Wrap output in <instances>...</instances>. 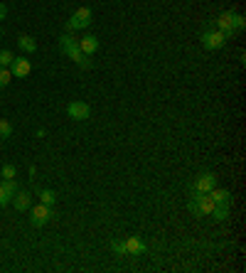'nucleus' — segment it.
<instances>
[{
	"mask_svg": "<svg viewBox=\"0 0 246 273\" xmlns=\"http://www.w3.org/2000/svg\"><path fill=\"white\" fill-rule=\"evenodd\" d=\"M0 185H3V190H5V195H8L10 200H13V195H15V192L20 190L18 180H15V177H3V182H0Z\"/></svg>",
	"mask_w": 246,
	"mask_h": 273,
	"instance_id": "15",
	"label": "nucleus"
},
{
	"mask_svg": "<svg viewBox=\"0 0 246 273\" xmlns=\"http://www.w3.org/2000/svg\"><path fill=\"white\" fill-rule=\"evenodd\" d=\"M189 204H187V209L194 214V217H209L212 214V209H214V200L209 197V192L207 195H202V192H189Z\"/></svg>",
	"mask_w": 246,
	"mask_h": 273,
	"instance_id": "3",
	"label": "nucleus"
},
{
	"mask_svg": "<svg viewBox=\"0 0 246 273\" xmlns=\"http://www.w3.org/2000/svg\"><path fill=\"white\" fill-rule=\"evenodd\" d=\"M18 44L22 52H27V55H32V52H37V42H35V37L30 35H20L18 37Z\"/></svg>",
	"mask_w": 246,
	"mask_h": 273,
	"instance_id": "13",
	"label": "nucleus"
},
{
	"mask_svg": "<svg viewBox=\"0 0 246 273\" xmlns=\"http://www.w3.org/2000/svg\"><path fill=\"white\" fill-rule=\"evenodd\" d=\"M8 69L13 72V79H25L27 74L32 72V64H30V59H27V57H15V59H13V64H10Z\"/></svg>",
	"mask_w": 246,
	"mask_h": 273,
	"instance_id": "9",
	"label": "nucleus"
},
{
	"mask_svg": "<svg viewBox=\"0 0 246 273\" xmlns=\"http://www.w3.org/2000/svg\"><path fill=\"white\" fill-rule=\"evenodd\" d=\"M229 207H231V204H214V209H212L209 217H214L217 221H224V219L229 217Z\"/></svg>",
	"mask_w": 246,
	"mask_h": 273,
	"instance_id": "17",
	"label": "nucleus"
},
{
	"mask_svg": "<svg viewBox=\"0 0 246 273\" xmlns=\"http://www.w3.org/2000/svg\"><path fill=\"white\" fill-rule=\"evenodd\" d=\"M10 204V197L5 195V190H3V185H0V207H8Z\"/></svg>",
	"mask_w": 246,
	"mask_h": 273,
	"instance_id": "23",
	"label": "nucleus"
},
{
	"mask_svg": "<svg viewBox=\"0 0 246 273\" xmlns=\"http://www.w3.org/2000/svg\"><path fill=\"white\" fill-rule=\"evenodd\" d=\"M126 254H128V256L148 254V244H145L140 237H128V239H126Z\"/></svg>",
	"mask_w": 246,
	"mask_h": 273,
	"instance_id": "10",
	"label": "nucleus"
},
{
	"mask_svg": "<svg viewBox=\"0 0 246 273\" xmlns=\"http://www.w3.org/2000/svg\"><path fill=\"white\" fill-rule=\"evenodd\" d=\"M59 47H62V52L69 57L74 64H79L81 69H91V67H94V62H91L89 57L79 50V44L74 42V37L69 35V32H64V35L59 37Z\"/></svg>",
	"mask_w": 246,
	"mask_h": 273,
	"instance_id": "2",
	"label": "nucleus"
},
{
	"mask_svg": "<svg viewBox=\"0 0 246 273\" xmlns=\"http://www.w3.org/2000/svg\"><path fill=\"white\" fill-rule=\"evenodd\" d=\"M13 204H15V209L18 212H27L30 207H32V195L30 192H25V190H18L15 195H13Z\"/></svg>",
	"mask_w": 246,
	"mask_h": 273,
	"instance_id": "11",
	"label": "nucleus"
},
{
	"mask_svg": "<svg viewBox=\"0 0 246 273\" xmlns=\"http://www.w3.org/2000/svg\"><path fill=\"white\" fill-rule=\"evenodd\" d=\"M67 113H69V118H74V121H86V118L91 116V106H89L86 101H72V104L67 106Z\"/></svg>",
	"mask_w": 246,
	"mask_h": 273,
	"instance_id": "8",
	"label": "nucleus"
},
{
	"mask_svg": "<svg viewBox=\"0 0 246 273\" xmlns=\"http://www.w3.org/2000/svg\"><path fill=\"white\" fill-rule=\"evenodd\" d=\"M5 15H8V10H5V5H0V20L5 18Z\"/></svg>",
	"mask_w": 246,
	"mask_h": 273,
	"instance_id": "24",
	"label": "nucleus"
},
{
	"mask_svg": "<svg viewBox=\"0 0 246 273\" xmlns=\"http://www.w3.org/2000/svg\"><path fill=\"white\" fill-rule=\"evenodd\" d=\"M0 141H3V138H0Z\"/></svg>",
	"mask_w": 246,
	"mask_h": 273,
	"instance_id": "26",
	"label": "nucleus"
},
{
	"mask_svg": "<svg viewBox=\"0 0 246 273\" xmlns=\"http://www.w3.org/2000/svg\"><path fill=\"white\" fill-rule=\"evenodd\" d=\"M91 22H94V13H91V8H79V10H74V15L69 18V22H67V32L84 30V27H89Z\"/></svg>",
	"mask_w": 246,
	"mask_h": 273,
	"instance_id": "4",
	"label": "nucleus"
},
{
	"mask_svg": "<svg viewBox=\"0 0 246 273\" xmlns=\"http://www.w3.org/2000/svg\"><path fill=\"white\" fill-rule=\"evenodd\" d=\"M202 47L209 50V52H217V50H222L224 44H227V37L224 32H219V30H214V27H205V32H202Z\"/></svg>",
	"mask_w": 246,
	"mask_h": 273,
	"instance_id": "5",
	"label": "nucleus"
},
{
	"mask_svg": "<svg viewBox=\"0 0 246 273\" xmlns=\"http://www.w3.org/2000/svg\"><path fill=\"white\" fill-rule=\"evenodd\" d=\"M76 44H79V50H81L84 55L91 57L96 50H99V37H96V35H84L79 42H76Z\"/></svg>",
	"mask_w": 246,
	"mask_h": 273,
	"instance_id": "12",
	"label": "nucleus"
},
{
	"mask_svg": "<svg viewBox=\"0 0 246 273\" xmlns=\"http://www.w3.org/2000/svg\"><path fill=\"white\" fill-rule=\"evenodd\" d=\"M0 177H18V170H15V165H3V170H0Z\"/></svg>",
	"mask_w": 246,
	"mask_h": 273,
	"instance_id": "22",
	"label": "nucleus"
},
{
	"mask_svg": "<svg viewBox=\"0 0 246 273\" xmlns=\"http://www.w3.org/2000/svg\"><path fill=\"white\" fill-rule=\"evenodd\" d=\"M27 212H30V224H32V226H37V229H39V226H44L50 219L55 217L52 207H47V204H42V202L35 204V207H30Z\"/></svg>",
	"mask_w": 246,
	"mask_h": 273,
	"instance_id": "7",
	"label": "nucleus"
},
{
	"mask_svg": "<svg viewBox=\"0 0 246 273\" xmlns=\"http://www.w3.org/2000/svg\"><path fill=\"white\" fill-rule=\"evenodd\" d=\"M111 249H114L118 256H128L126 254V241H123V239H114V241H111Z\"/></svg>",
	"mask_w": 246,
	"mask_h": 273,
	"instance_id": "19",
	"label": "nucleus"
},
{
	"mask_svg": "<svg viewBox=\"0 0 246 273\" xmlns=\"http://www.w3.org/2000/svg\"><path fill=\"white\" fill-rule=\"evenodd\" d=\"M0 37H3V30H0Z\"/></svg>",
	"mask_w": 246,
	"mask_h": 273,
	"instance_id": "25",
	"label": "nucleus"
},
{
	"mask_svg": "<svg viewBox=\"0 0 246 273\" xmlns=\"http://www.w3.org/2000/svg\"><path fill=\"white\" fill-rule=\"evenodd\" d=\"M214 187H217V175H214V172H200V175L192 180V185H189V192H202V195H207Z\"/></svg>",
	"mask_w": 246,
	"mask_h": 273,
	"instance_id": "6",
	"label": "nucleus"
},
{
	"mask_svg": "<svg viewBox=\"0 0 246 273\" xmlns=\"http://www.w3.org/2000/svg\"><path fill=\"white\" fill-rule=\"evenodd\" d=\"M244 25H246V22H244V18H241L239 13H231V10H227V13L217 15V18L212 20L207 27H214V30L224 32L227 39H231L236 32H241V30H244Z\"/></svg>",
	"mask_w": 246,
	"mask_h": 273,
	"instance_id": "1",
	"label": "nucleus"
},
{
	"mask_svg": "<svg viewBox=\"0 0 246 273\" xmlns=\"http://www.w3.org/2000/svg\"><path fill=\"white\" fill-rule=\"evenodd\" d=\"M37 197L42 204H47V207H55V202H57V192H52V190H39Z\"/></svg>",
	"mask_w": 246,
	"mask_h": 273,
	"instance_id": "16",
	"label": "nucleus"
},
{
	"mask_svg": "<svg viewBox=\"0 0 246 273\" xmlns=\"http://www.w3.org/2000/svg\"><path fill=\"white\" fill-rule=\"evenodd\" d=\"M209 197L214 200V204H231V192H229V190H219V187H214V190L209 192Z\"/></svg>",
	"mask_w": 246,
	"mask_h": 273,
	"instance_id": "14",
	"label": "nucleus"
},
{
	"mask_svg": "<svg viewBox=\"0 0 246 273\" xmlns=\"http://www.w3.org/2000/svg\"><path fill=\"white\" fill-rule=\"evenodd\" d=\"M10 79H13V72L8 67H0V89H5L10 84Z\"/></svg>",
	"mask_w": 246,
	"mask_h": 273,
	"instance_id": "18",
	"label": "nucleus"
},
{
	"mask_svg": "<svg viewBox=\"0 0 246 273\" xmlns=\"http://www.w3.org/2000/svg\"><path fill=\"white\" fill-rule=\"evenodd\" d=\"M10 135H13V126H10V121L0 118V138H10Z\"/></svg>",
	"mask_w": 246,
	"mask_h": 273,
	"instance_id": "20",
	"label": "nucleus"
},
{
	"mask_svg": "<svg viewBox=\"0 0 246 273\" xmlns=\"http://www.w3.org/2000/svg\"><path fill=\"white\" fill-rule=\"evenodd\" d=\"M13 59H15V55H13L10 50H3V52H0V67H10Z\"/></svg>",
	"mask_w": 246,
	"mask_h": 273,
	"instance_id": "21",
	"label": "nucleus"
}]
</instances>
